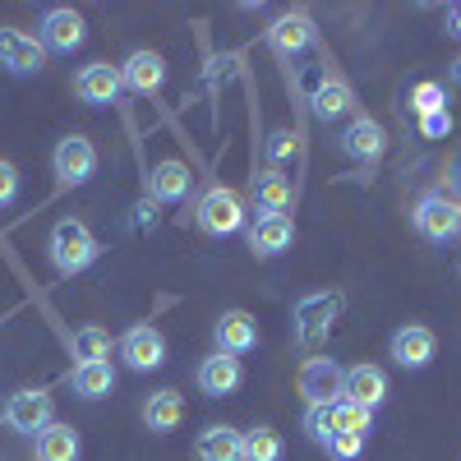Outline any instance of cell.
<instances>
[{
  "instance_id": "cell-1",
  "label": "cell",
  "mask_w": 461,
  "mask_h": 461,
  "mask_svg": "<svg viewBox=\"0 0 461 461\" xmlns=\"http://www.w3.org/2000/svg\"><path fill=\"white\" fill-rule=\"evenodd\" d=\"M102 254V240L88 230V221L79 217H60L51 226V236H47V258L60 277H74V273H84V267H93Z\"/></svg>"
},
{
  "instance_id": "cell-2",
  "label": "cell",
  "mask_w": 461,
  "mask_h": 461,
  "mask_svg": "<svg viewBox=\"0 0 461 461\" xmlns=\"http://www.w3.org/2000/svg\"><path fill=\"white\" fill-rule=\"evenodd\" d=\"M341 319V295L337 291H310L295 300L291 310V332H295V346L304 351H319V346L332 337V323Z\"/></svg>"
},
{
  "instance_id": "cell-3",
  "label": "cell",
  "mask_w": 461,
  "mask_h": 461,
  "mask_svg": "<svg viewBox=\"0 0 461 461\" xmlns=\"http://www.w3.org/2000/svg\"><path fill=\"white\" fill-rule=\"evenodd\" d=\"M411 226L425 236L429 245H452L461 240V199L443 194V189H425L411 208Z\"/></svg>"
},
{
  "instance_id": "cell-4",
  "label": "cell",
  "mask_w": 461,
  "mask_h": 461,
  "mask_svg": "<svg viewBox=\"0 0 461 461\" xmlns=\"http://www.w3.org/2000/svg\"><path fill=\"white\" fill-rule=\"evenodd\" d=\"M194 221H199L203 236H217V240L221 236H236V230L245 226V203H240L236 189L212 185V189H203L199 203H194Z\"/></svg>"
},
{
  "instance_id": "cell-5",
  "label": "cell",
  "mask_w": 461,
  "mask_h": 461,
  "mask_svg": "<svg viewBox=\"0 0 461 461\" xmlns=\"http://www.w3.org/2000/svg\"><path fill=\"white\" fill-rule=\"evenodd\" d=\"M51 167H56V180H60L65 189L88 185V180L97 176V143H93L88 134H65V139L56 143V152H51Z\"/></svg>"
},
{
  "instance_id": "cell-6",
  "label": "cell",
  "mask_w": 461,
  "mask_h": 461,
  "mask_svg": "<svg viewBox=\"0 0 461 461\" xmlns=\"http://www.w3.org/2000/svg\"><path fill=\"white\" fill-rule=\"evenodd\" d=\"M5 425L23 438H37L47 425H56V406H51V393L42 388H19L10 402H5Z\"/></svg>"
},
{
  "instance_id": "cell-7",
  "label": "cell",
  "mask_w": 461,
  "mask_h": 461,
  "mask_svg": "<svg viewBox=\"0 0 461 461\" xmlns=\"http://www.w3.org/2000/svg\"><path fill=\"white\" fill-rule=\"evenodd\" d=\"M341 365L328 360V356H310L295 374V388L304 397V406H328V402H341Z\"/></svg>"
},
{
  "instance_id": "cell-8",
  "label": "cell",
  "mask_w": 461,
  "mask_h": 461,
  "mask_svg": "<svg viewBox=\"0 0 461 461\" xmlns=\"http://www.w3.org/2000/svg\"><path fill=\"white\" fill-rule=\"evenodd\" d=\"M42 51H60V56H74L84 42H88V19L79 10H69V5H56L42 14Z\"/></svg>"
},
{
  "instance_id": "cell-9",
  "label": "cell",
  "mask_w": 461,
  "mask_h": 461,
  "mask_svg": "<svg viewBox=\"0 0 461 461\" xmlns=\"http://www.w3.org/2000/svg\"><path fill=\"white\" fill-rule=\"evenodd\" d=\"M121 360L134 369V374H152V369H162L167 365V337L152 328V323H134L125 337H121Z\"/></svg>"
},
{
  "instance_id": "cell-10",
  "label": "cell",
  "mask_w": 461,
  "mask_h": 461,
  "mask_svg": "<svg viewBox=\"0 0 461 461\" xmlns=\"http://www.w3.org/2000/svg\"><path fill=\"white\" fill-rule=\"evenodd\" d=\"M388 351L402 369H429L434 356H438V332L425 328V323H402L388 341Z\"/></svg>"
},
{
  "instance_id": "cell-11",
  "label": "cell",
  "mask_w": 461,
  "mask_h": 461,
  "mask_svg": "<svg viewBox=\"0 0 461 461\" xmlns=\"http://www.w3.org/2000/svg\"><path fill=\"white\" fill-rule=\"evenodd\" d=\"M47 65V51L23 28H0V69L5 74H37Z\"/></svg>"
},
{
  "instance_id": "cell-12",
  "label": "cell",
  "mask_w": 461,
  "mask_h": 461,
  "mask_svg": "<svg viewBox=\"0 0 461 461\" xmlns=\"http://www.w3.org/2000/svg\"><path fill=\"white\" fill-rule=\"evenodd\" d=\"M194 383H199V393H203V397H230V393H236L240 383H245V365H240V356L212 351L208 360H199Z\"/></svg>"
},
{
  "instance_id": "cell-13",
  "label": "cell",
  "mask_w": 461,
  "mask_h": 461,
  "mask_svg": "<svg viewBox=\"0 0 461 461\" xmlns=\"http://www.w3.org/2000/svg\"><path fill=\"white\" fill-rule=\"evenodd\" d=\"M74 93H79V102H88V106H111L115 97L125 93L121 65H106V60L84 65V69H79V79H74Z\"/></svg>"
},
{
  "instance_id": "cell-14",
  "label": "cell",
  "mask_w": 461,
  "mask_h": 461,
  "mask_svg": "<svg viewBox=\"0 0 461 461\" xmlns=\"http://www.w3.org/2000/svg\"><path fill=\"white\" fill-rule=\"evenodd\" d=\"M314 37H319V32H314V19L300 14V10H291V14H282V19L267 23V47H273L277 56H286V60H295L300 51H310Z\"/></svg>"
},
{
  "instance_id": "cell-15",
  "label": "cell",
  "mask_w": 461,
  "mask_h": 461,
  "mask_svg": "<svg viewBox=\"0 0 461 461\" xmlns=\"http://www.w3.org/2000/svg\"><path fill=\"white\" fill-rule=\"evenodd\" d=\"M341 402L378 411L383 402H388V374H383L378 365H351L341 374Z\"/></svg>"
},
{
  "instance_id": "cell-16",
  "label": "cell",
  "mask_w": 461,
  "mask_h": 461,
  "mask_svg": "<svg viewBox=\"0 0 461 461\" xmlns=\"http://www.w3.org/2000/svg\"><path fill=\"white\" fill-rule=\"evenodd\" d=\"M341 152L369 167V162H378L383 152H388V134H383V125L374 121V115H356V121L341 130Z\"/></svg>"
},
{
  "instance_id": "cell-17",
  "label": "cell",
  "mask_w": 461,
  "mask_h": 461,
  "mask_svg": "<svg viewBox=\"0 0 461 461\" xmlns=\"http://www.w3.org/2000/svg\"><path fill=\"white\" fill-rule=\"evenodd\" d=\"M212 337H217V351H226V356H249L254 346H258V323H254V314H245V310H226V314L212 323Z\"/></svg>"
},
{
  "instance_id": "cell-18",
  "label": "cell",
  "mask_w": 461,
  "mask_h": 461,
  "mask_svg": "<svg viewBox=\"0 0 461 461\" xmlns=\"http://www.w3.org/2000/svg\"><path fill=\"white\" fill-rule=\"evenodd\" d=\"M121 79H125L130 93L152 97V93H162V84H167V60L158 51H130V60L121 65Z\"/></svg>"
},
{
  "instance_id": "cell-19",
  "label": "cell",
  "mask_w": 461,
  "mask_h": 461,
  "mask_svg": "<svg viewBox=\"0 0 461 461\" xmlns=\"http://www.w3.org/2000/svg\"><path fill=\"white\" fill-rule=\"evenodd\" d=\"M291 245H295V221H291L286 212L258 217V221L249 226V249H254L258 258H277V254H286Z\"/></svg>"
},
{
  "instance_id": "cell-20",
  "label": "cell",
  "mask_w": 461,
  "mask_h": 461,
  "mask_svg": "<svg viewBox=\"0 0 461 461\" xmlns=\"http://www.w3.org/2000/svg\"><path fill=\"white\" fill-rule=\"evenodd\" d=\"M189 185H194L189 167L176 162V158H167V162H158V167L148 171V199L152 203H180L189 194Z\"/></svg>"
},
{
  "instance_id": "cell-21",
  "label": "cell",
  "mask_w": 461,
  "mask_h": 461,
  "mask_svg": "<svg viewBox=\"0 0 461 461\" xmlns=\"http://www.w3.org/2000/svg\"><path fill=\"white\" fill-rule=\"evenodd\" d=\"M199 461H240L245 456V434L236 425H208L194 443Z\"/></svg>"
},
{
  "instance_id": "cell-22",
  "label": "cell",
  "mask_w": 461,
  "mask_h": 461,
  "mask_svg": "<svg viewBox=\"0 0 461 461\" xmlns=\"http://www.w3.org/2000/svg\"><path fill=\"white\" fill-rule=\"evenodd\" d=\"M143 425H148L152 434H171V429H180V425H185V397H180L176 388L152 393V397L143 402Z\"/></svg>"
},
{
  "instance_id": "cell-23",
  "label": "cell",
  "mask_w": 461,
  "mask_h": 461,
  "mask_svg": "<svg viewBox=\"0 0 461 461\" xmlns=\"http://www.w3.org/2000/svg\"><path fill=\"white\" fill-rule=\"evenodd\" d=\"M32 452H37V461H79L84 438L74 434V425H47L32 438Z\"/></svg>"
},
{
  "instance_id": "cell-24",
  "label": "cell",
  "mask_w": 461,
  "mask_h": 461,
  "mask_svg": "<svg viewBox=\"0 0 461 461\" xmlns=\"http://www.w3.org/2000/svg\"><path fill=\"white\" fill-rule=\"evenodd\" d=\"M291 199H295V189H291V180H286L282 171H263V176H254V208H258V217L286 212Z\"/></svg>"
},
{
  "instance_id": "cell-25",
  "label": "cell",
  "mask_w": 461,
  "mask_h": 461,
  "mask_svg": "<svg viewBox=\"0 0 461 461\" xmlns=\"http://www.w3.org/2000/svg\"><path fill=\"white\" fill-rule=\"evenodd\" d=\"M69 388L79 393L84 402H102V397H111V393H115V369H111V360H106V365H74Z\"/></svg>"
},
{
  "instance_id": "cell-26",
  "label": "cell",
  "mask_w": 461,
  "mask_h": 461,
  "mask_svg": "<svg viewBox=\"0 0 461 461\" xmlns=\"http://www.w3.org/2000/svg\"><path fill=\"white\" fill-rule=\"evenodd\" d=\"M69 351H74V360H79V365H106L111 360V332L97 328V323H88V328L74 332Z\"/></svg>"
},
{
  "instance_id": "cell-27",
  "label": "cell",
  "mask_w": 461,
  "mask_h": 461,
  "mask_svg": "<svg viewBox=\"0 0 461 461\" xmlns=\"http://www.w3.org/2000/svg\"><path fill=\"white\" fill-rule=\"evenodd\" d=\"M304 434H310V443H319L323 452H328V443L337 438V402H328V406H304Z\"/></svg>"
},
{
  "instance_id": "cell-28",
  "label": "cell",
  "mask_w": 461,
  "mask_h": 461,
  "mask_svg": "<svg viewBox=\"0 0 461 461\" xmlns=\"http://www.w3.org/2000/svg\"><path fill=\"white\" fill-rule=\"evenodd\" d=\"M346 111H351V88L337 84V79H323L314 88V115L319 121H337V115H346Z\"/></svg>"
},
{
  "instance_id": "cell-29",
  "label": "cell",
  "mask_w": 461,
  "mask_h": 461,
  "mask_svg": "<svg viewBox=\"0 0 461 461\" xmlns=\"http://www.w3.org/2000/svg\"><path fill=\"white\" fill-rule=\"evenodd\" d=\"M240 461H282V434L273 425L245 429V456Z\"/></svg>"
},
{
  "instance_id": "cell-30",
  "label": "cell",
  "mask_w": 461,
  "mask_h": 461,
  "mask_svg": "<svg viewBox=\"0 0 461 461\" xmlns=\"http://www.w3.org/2000/svg\"><path fill=\"white\" fill-rule=\"evenodd\" d=\"M337 434L369 438L374 434V411L369 406H356V402H337Z\"/></svg>"
},
{
  "instance_id": "cell-31",
  "label": "cell",
  "mask_w": 461,
  "mask_h": 461,
  "mask_svg": "<svg viewBox=\"0 0 461 461\" xmlns=\"http://www.w3.org/2000/svg\"><path fill=\"white\" fill-rule=\"evenodd\" d=\"M411 111L415 115H429V111H447V93H443V84H415V93H411Z\"/></svg>"
},
{
  "instance_id": "cell-32",
  "label": "cell",
  "mask_w": 461,
  "mask_h": 461,
  "mask_svg": "<svg viewBox=\"0 0 461 461\" xmlns=\"http://www.w3.org/2000/svg\"><path fill=\"white\" fill-rule=\"evenodd\" d=\"M263 152H267V162H273V171H277L282 162L295 158V134L291 130H273V134H267V143H263Z\"/></svg>"
},
{
  "instance_id": "cell-33",
  "label": "cell",
  "mask_w": 461,
  "mask_h": 461,
  "mask_svg": "<svg viewBox=\"0 0 461 461\" xmlns=\"http://www.w3.org/2000/svg\"><path fill=\"white\" fill-rule=\"evenodd\" d=\"M360 452H365V438L360 434H337L328 443V456H337V461H356Z\"/></svg>"
},
{
  "instance_id": "cell-34",
  "label": "cell",
  "mask_w": 461,
  "mask_h": 461,
  "mask_svg": "<svg viewBox=\"0 0 461 461\" xmlns=\"http://www.w3.org/2000/svg\"><path fill=\"white\" fill-rule=\"evenodd\" d=\"M19 167L14 162H0V208H10L14 199H19Z\"/></svg>"
},
{
  "instance_id": "cell-35",
  "label": "cell",
  "mask_w": 461,
  "mask_h": 461,
  "mask_svg": "<svg viewBox=\"0 0 461 461\" xmlns=\"http://www.w3.org/2000/svg\"><path fill=\"white\" fill-rule=\"evenodd\" d=\"M420 134H425V139H447V134H452V115H447V111L420 115Z\"/></svg>"
},
{
  "instance_id": "cell-36",
  "label": "cell",
  "mask_w": 461,
  "mask_h": 461,
  "mask_svg": "<svg viewBox=\"0 0 461 461\" xmlns=\"http://www.w3.org/2000/svg\"><path fill=\"white\" fill-rule=\"evenodd\" d=\"M139 226H148V230L158 226V203H152V199H143V203H139Z\"/></svg>"
},
{
  "instance_id": "cell-37",
  "label": "cell",
  "mask_w": 461,
  "mask_h": 461,
  "mask_svg": "<svg viewBox=\"0 0 461 461\" xmlns=\"http://www.w3.org/2000/svg\"><path fill=\"white\" fill-rule=\"evenodd\" d=\"M447 32L461 37V5H447Z\"/></svg>"
},
{
  "instance_id": "cell-38",
  "label": "cell",
  "mask_w": 461,
  "mask_h": 461,
  "mask_svg": "<svg viewBox=\"0 0 461 461\" xmlns=\"http://www.w3.org/2000/svg\"><path fill=\"white\" fill-rule=\"evenodd\" d=\"M452 84H456V88H461V56H456V60H452Z\"/></svg>"
}]
</instances>
